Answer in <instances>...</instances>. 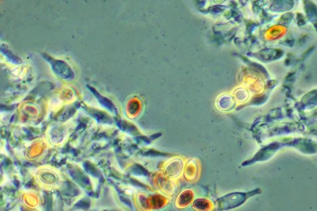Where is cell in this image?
I'll return each mask as SVG.
<instances>
[{"label":"cell","instance_id":"6da1fadb","mask_svg":"<svg viewBox=\"0 0 317 211\" xmlns=\"http://www.w3.org/2000/svg\"><path fill=\"white\" fill-rule=\"evenodd\" d=\"M287 33L286 27L280 25L271 27L266 32V37L268 40L277 41L281 39Z\"/></svg>","mask_w":317,"mask_h":211}]
</instances>
